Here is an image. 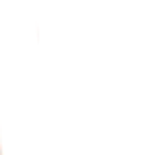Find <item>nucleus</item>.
I'll use <instances>...</instances> for the list:
<instances>
[]
</instances>
